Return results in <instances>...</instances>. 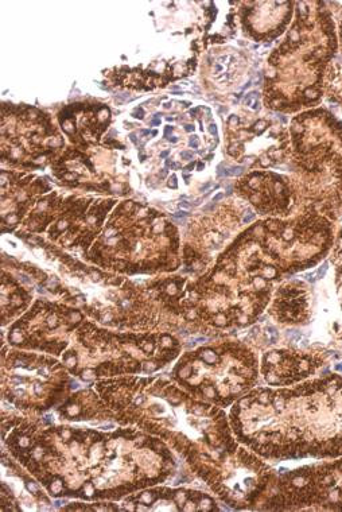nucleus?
Returning <instances> with one entry per match:
<instances>
[{"label":"nucleus","mask_w":342,"mask_h":512,"mask_svg":"<svg viewBox=\"0 0 342 512\" xmlns=\"http://www.w3.org/2000/svg\"><path fill=\"white\" fill-rule=\"evenodd\" d=\"M236 437L266 459L342 457V375L326 372L290 390H256L231 413Z\"/></svg>","instance_id":"obj_1"},{"label":"nucleus","mask_w":342,"mask_h":512,"mask_svg":"<svg viewBox=\"0 0 342 512\" xmlns=\"http://www.w3.org/2000/svg\"><path fill=\"white\" fill-rule=\"evenodd\" d=\"M318 116L321 137L309 142L291 126V141L302 169L321 178L310 212L337 223L342 219V123L325 110H318Z\"/></svg>","instance_id":"obj_2"},{"label":"nucleus","mask_w":342,"mask_h":512,"mask_svg":"<svg viewBox=\"0 0 342 512\" xmlns=\"http://www.w3.org/2000/svg\"><path fill=\"white\" fill-rule=\"evenodd\" d=\"M268 504L272 508L342 511V457L291 472L281 484V494Z\"/></svg>","instance_id":"obj_3"},{"label":"nucleus","mask_w":342,"mask_h":512,"mask_svg":"<svg viewBox=\"0 0 342 512\" xmlns=\"http://www.w3.org/2000/svg\"><path fill=\"white\" fill-rule=\"evenodd\" d=\"M333 351H318L314 354H297L290 351H275L264 356L263 374L270 384H291L316 375L322 367L329 366Z\"/></svg>","instance_id":"obj_4"},{"label":"nucleus","mask_w":342,"mask_h":512,"mask_svg":"<svg viewBox=\"0 0 342 512\" xmlns=\"http://www.w3.org/2000/svg\"><path fill=\"white\" fill-rule=\"evenodd\" d=\"M278 294L282 298L275 302L274 310L281 323H309L310 297L302 282L297 281V287H283Z\"/></svg>","instance_id":"obj_5"},{"label":"nucleus","mask_w":342,"mask_h":512,"mask_svg":"<svg viewBox=\"0 0 342 512\" xmlns=\"http://www.w3.org/2000/svg\"><path fill=\"white\" fill-rule=\"evenodd\" d=\"M330 263L334 267V285L338 302V314L333 317L330 335L333 337L334 347L342 348V227L334 239Z\"/></svg>","instance_id":"obj_6"},{"label":"nucleus","mask_w":342,"mask_h":512,"mask_svg":"<svg viewBox=\"0 0 342 512\" xmlns=\"http://www.w3.org/2000/svg\"><path fill=\"white\" fill-rule=\"evenodd\" d=\"M338 9H333V18L337 19L338 37H340L341 50H342V3H333Z\"/></svg>","instance_id":"obj_7"},{"label":"nucleus","mask_w":342,"mask_h":512,"mask_svg":"<svg viewBox=\"0 0 342 512\" xmlns=\"http://www.w3.org/2000/svg\"><path fill=\"white\" fill-rule=\"evenodd\" d=\"M132 116H134L135 119H143L145 118V111H143V108H136L134 112H132Z\"/></svg>","instance_id":"obj_8"},{"label":"nucleus","mask_w":342,"mask_h":512,"mask_svg":"<svg viewBox=\"0 0 342 512\" xmlns=\"http://www.w3.org/2000/svg\"><path fill=\"white\" fill-rule=\"evenodd\" d=\"M106 146H112L116 147V149L124 150V146L120 145L119 142H116L115 139H108V141H106Z\"/></svg>","instance_id":"obj_9"},{"label":"nucleus","mask_w":342,"mask_h":512,"mask_svg":"<svg viewBox=\"0 0 342 512\" xmlns=\"http://www.w3.org/2000/svg\"><path fill=\"white\" fill-rule=\"evenodd\" d=\"M189 145L190 147H193V149H197V147L200 146V141H198V137H196V135H193V137L190 138Z\"/></svg>","instance_id":"obj_10"},{"label":"nucleus","mask_w":342,"mask_h":512,"mask_svg":"<svg viewBox=\"0 0 342 512\" xmlns=\"http://www.w3.org/2000/svg\"><path fill=\"white\" fill-rule=\"evenodd\" d=\"M169 188H173V189L178 188L176 174H173V176H171L170 181H169Z\"/></svg>","instance_id":"obj_11"},{"label":"nucleus","mask_w":342,"mask_h":512,"mask_svg":"<svg viewBox=\"0 0 342 512\" xmlns=\"http://www.w3.org/2000/svg\"><path fill=\"white\" fill-rule=\"evenodd\" d=\"M181 158L185 159V161H190V159H193V153H190V151H182Z\"/></svg>","instance_id":"obj_12"},{"label":"nucleus","mask_w":342,"mask_h":512,"mask_svg":"<svg viewBox=\"0 0 342 512\" xmlns=\"http://www.w3.org/2000/svg\"><path fill=\"white\" fill-rule=\"evenodd\" d=\"M166 168L177 169L178 165L176 162L170 161V159H166Z\"/></svg>","instance_id":"obj_13"},{"label":"nucleus","mask_w":342,"mask_h":512,"mask_svg":"<svg viewBox=\"0 0 342 512\" xmlns=\"http://www.w3.org/2000/svg\"><path fill=\"white\" fill-rule=\"evenodd\" d=\"M188 216H189L188 212H177L176 215H174V217H176V219H184V217H188Z\"/></svg>","instance_id":"obj_14"},{"label":"nucleus","mask_w":342,"mask_h":512,"mask_svg":"<svg viewBox=\"0 0 342 512\" xmlns=\"http://www.w3.org/2000/svg\"><path fill=\"white\" fill-rule=\"evenodd\" d=\"M209 133H211L212 135H215V137H217V127H216V124H211V126H209Z\"/></svg>","instance_id":"obj_15"},{"label":"nucleus","mask_w":342,"mask_h":512,"mask_svg":"<svg viewBox=\"0 0 342 512\" xmlns=\"http://www.w3.org/2000/svg\"><path fill=\"white\" fill-rule=\"evenodd\" d=\"M255 216H256V215H255V213H252V212H251V213H250V216H246V217H244V220H243V221H244V223H246V224L250 223V221H252V220H254V219H255Z\"/></svg>","instance_id":"obj_16"},{"label":"nucleus","mask_w":342,"mask_h":512,"mask_svg":"<svg viewBox=\"0 0 342 512\" xmlns=\"http://www.w3.org/2000/svg\"><path fill=\"white\" fill-rule=\"evenodd\" d=\"M173 130H174V128H173V127H171V126H167V127L165 128V137H169V135H170L171 133H173Z\"/></svg>","instance_id":"obj_17"},{"label":"nucleus","mask_w":342,"mask_h":512,"mask_svg":"<svg viewBox=\"0 0 342 512\" xmlns=\"http://www.w3.org/2000/svg\"><path fill=\"white\" fill-rule=\"evenodd\" d=\"M225 197L224 193H220V195H217L215 199H213V203H219L220 200H223Z\"/></svg>","instance_id":"obj_18"},{"label":"nucleus","mask_w":342,"mask_h":512,"mask_svg":"<svg viewBox=\"0 0 342 512\" xmlns=\"http://www.w3.org/2000/svg\"><path fill=\"white\" fill-rule=\"evenodd\" d=\"M180 207L185 208V209H190V208H192V205H190L188 203V201H182V203H180Z\"/></svg>","instance_id":"obj_19"},{"label":"nucleus","mask_w":342,"mask_h":512,"mask_svg":"<svg viewBox=\"0 0 342 512\" xmlns=\"http://www.w3.org/2000/svg\"><path fill=\"white\" fill-rule=\"evenodd\" d=\"M81 158H83L84 164L87 165L89 169L93 170V165L91 164V162L88 161V158H84V157H81Z\"/></svg>","instance_id":"obj_20"},{"label":"nucleus","mask_w":342,"mask_h":512,"mask_svg":"<svg viewBox=\"0 0 342 512\" xmlns=\"http://www.w3.org/2000/svg\"><path fill=\"white\" fill-rule=\"evenodd\" d=\"M185 130L188 131V133H192V131H194L193 124H186Z\"/></svg>","instance_id":"obj_21"},{"label":"nucleus","mask_w":342,"mask_h":512,"mask_svg":"<svg viewBox=\"0 0 342 512\" xmlns=\"http://www.w3.org/2000/svg\"><path fill=\"white\" fill-rule=\"evenodd\" d=\"M151 124H153V126H159V124H161V119L155 116V119L153 120V122H151Z\"/></svg>","instance_id":"obj_22"},{"label":"nucleus","mask_w":342,"mask_h":512,"mask_svg":"<svg viewBox=\"0 0 342 512\" xmlns=\"http://www.w3.org/2000/svg\"><path fill=\"white\" fill-rule=\"evenodd\" d=\"M131 142L134 143V145H138V139H136L135 134L130 135Z\"/></svg>","instance_id":"obj_23"},{"label":"nucleus","mask_w":342,"mask_h":512,"mask_svg":"<svg viewBox=\"0 0 342 512\" xmlns=\"http://www.w3.org/2000/svg\"><path fill=\"white\" fill-rule=\"evenodd\" d=\"M194 165H196V164H194V162H193V164H189L188 166H186V168H185L186 172H192V170L194 169Z\"/></svg>","instance_id":"obj_24"},{"label":"nucleus","mask_w":342,"mask_h":512,"mask_svg":"<svg viewBox=\"0 0 342 512\" xmlns=\"http://www.w3.org/2000/svg\"><path fill=\"white\" fill-rule=\"evenodd\" d=\"M21 278H22V281L25 282V283H30V279L29 277H27V275L25 274H21Z\"/></svg>","instance_id":"obj_25"},{"label":"nucleus","mask_w":342,"mask_h":512,"mask_svg":"<svg viewBox=\"0 0 342 512\" xmlns=\"http://www.w3.org/2000/svg\"><path fill=\"white\" fill-rule=\"evenodd\" d=\"M204 168H205L204 164H202V162H198V165H197L198 172H201V170H204Z\"/></svg>","instance_id":"obj_26"},{"label":"nucleus","mask_w":342,"mask_h":512,"mask_svg":"<svg viewBox=\"0 0 342 512\" xmlns=\"http://www.w3.org/2000/svg\"><path fill=\"white\" fill-rule=\"evenodd\" d=\"M166 176H167V170L166 169H162V172H159V177L165 178Z\"/></svg>","instance_id":"obj_27"},{"label":"nucleus","mask_w":342,"mask_h":512,"mask_svg":"<svg viewBox=\"0 0 342 512\" xmlns=\"http://www.w3.org/2000/svg\"><path fill=\"white\" fill-rule=\"evenodd\" d=\"M211 186H212V182H208L207 185L202 186V188H201L202 192H204V190H207L208 188H211Z\"/></svg>","instance_id":"obj_28"},{"label":"nucleus","mask_w":342,"mask_h":512,"mask_svg":"<svg viewBox=\"0 0 342 512\" xmlns=\"http://www.w3.org/2000/svg\"><path fill=\"white\" fill-rule=\"evenodd\" d=\"M170 151H162L161 158H167L169 157Z\"/></svg>","instance_id":"obj_29"},{"label":"nucleus","mask_w":342,"mask_h":512,"mask_svg":"<svg viewBox=\"0 0 342 512\" xmlns=\"http://www.w3.org/2000/svg\"><path fill=\"white\" fill-rule=\"evenodd\" d=\"M198 111H200V108H196V110L190 111V115H192V118L193 116H196L198 114Z\"/></svg>","instance_id":"obj_30"},{"label":"nucleus","mask_w":342,"mask_h":512,"mask_svg":"<svg viewBox=\"0 0 342 512\" xmlns=\"http://www.w3.org/2000/svg\"><path fill=\"white\" fill-rule=\"evenodd\" d=\"M169 141H170L171 143H177V142H178V138H177V137H170V138H169Z\"/></svg>","instance_id":"obj_31"},{"label":"nucleus","mask_w":342,"mask_h":512,"mask_svg":"<svg viewBox=\"0 0 342 512\" xmlns=\"http://www.w3.org/2000/svg\"><path fill=\"white\" fill-rule=\"evenodd\" d=\"M142 134H143V135H149V134H150V131L143 130V131H142Z\"/></svg>","instance_id":"obj_32"},{"label":"nucleus","mask_w":342,"mask_h":512,"mask_svg":"<svg viewBox=\"0 0 342 512\" xmlns=\"http://www.w3.org/2000/svg\"><path fill=\"white\" fill-rule=\"evenodd\" d=\"M141 161H142V162H145V161H146V155H143V154L141 155Z\"/></svg>","instance_id":"obj_33"},{"label":"nucleus","mask_w":342,"mask_h":512,"mask_svg":"<svg viewBox=\"0 0 342 512\" xmlns=\"http://www.w3.org/2000/svg\"><path fill=\"white\" fill-rule=\"evenodd\" d=\"M170 107H171V103H166V104H165V108H166V110H169V108H170Z\"/></svg>","instance_id":"obj_34"},{"label":"nucleus","mask_w":342,"mask_h":512,"mask_svg":"<svg viewBox=\"0 0 342 512\" xmlns=\"http://www.w3.org/2000/svg\"><path fill=\"white\" fill-rule=\"evenodd\" d=\"M158 134V131H153V133H151V135H153V137H155V135Z\"/></svg>","instance_id":"obj_35"}]
</instances>
